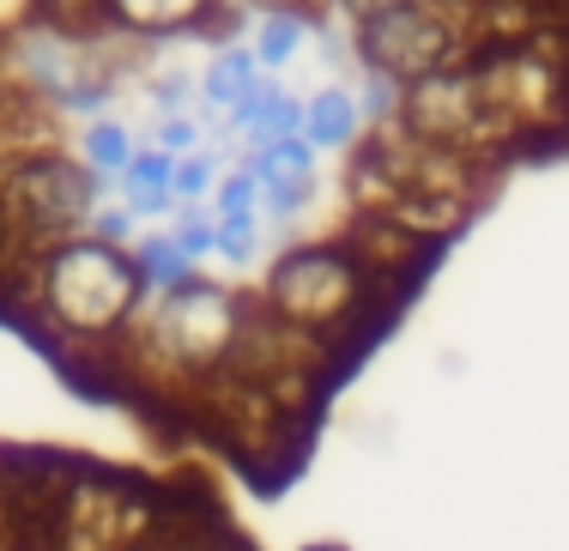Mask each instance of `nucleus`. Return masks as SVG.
<instances>
[{"mask_svg": "<svg viewBox=\"0 0 569 551\" xmlns=\"http://www.w3.org/2000/svg\"><path fill=\"white\" fill-rule=\"evenodd\" d=\"M207 212H212V219H230V212H261V182H254V170L242 164V158L230 170H219Z\"/></svg>", "mask_w": 569, "mask_h": 551, "instance_id": "17", "label": "nucleus"}, {"mask_svg": "<svg viewBox=\"0 0 569 551\" xmlns=\"http://www.w3.org/2000/svg\"><path fill=\"white\" fill-rule=\"evenodd\" d=\"M400 103H406V86L376 67H358V110H363V128H400Z\"/></svg>", "mask_w": 569, "mask_h": 551, "instance_id": "13", "label": "nucleus"}, {"mask_svg": "<svg viewBox=\"0 0 569 551\" xmlns=\"http://www.w3.org/2000/svg\"><path fill=\"white\" fill-rule=\"evenodd\" d=\"M164 231L176 237V249H182L188 261L200 267V261H207V254H212V231H219V219H212L207 207H176Z\"/></svg>", "mask_w": 569, "mask_h": 551, "instance_id": "18", "label": "nucleus"}, {"mask_svg": "<svg viewBox=\"0 0 569 551\" xmlns=\"http://www.w3.org/2000/svg\"><path fill=\"white\" fill-rule=\"evenodd\" d=\"M303 551H346V545H333V540H321V545H303Z\"/></svg>", "mask_w": 569, "mask_h": 551, "instance_id": "26", "label": "nucleus"}, {"mask_svg": "<svg viewBox=\"0 0 569 551\" xmlns=\"http://www.w3.org/2000/svg\"><path fill=\"white\" fill-rule=\"evenodd\" d=\"M351 56H358V67H376V73L412 86V79L449 73L472 56V24L449 0H406V7L370 12L351 24Z\"/></svg>", "mask_w": 569, "mask_h": 551, "instance_id": "4", "label": "nucleus"}, {"mask_svg": "<svg viewBox=\"0 0 569 551\" xmlns=\"http://www.w3.org/2000/svg\"><path fill=\"white\" fill-rule=\"evenodd\" d=\"M328 12H340L346 24H358V19H370V12H388V7H406V0H321Z\"/></svg>", "mask_w": 569, "mask_h": 551, "instance_id": "23", "label": "nucleus"}, {"mask_svg": "<svg viewBox=\"0 0 569 551\" xmlns=\"http://www.w3.org/2000/svg\"><path fill=\"white\" fill-rule=\"evenodd\" d=\"M133 128L128 122H116V116H98V122H86L79 128V140H73V158L91 170V177H103V182H116L121 170H128V158H133Z\"/></svg>", "mask_w": 569, "mask_h": 551, "instance_id": "11", "label": "nucleus"}, {"mask_svg": "<svg viewBox=\"0 0 569 551\" xmlns=\"http://www.w3.org/2000/svg\"><path fill=\"white\" fill-rule=\"evenodd\" d=\"M249 321H254V298H237L219 279L194 273L188 285L158 291L121 345L133 352L146 382L207 388L212 375H224L237 364L242 340H249Z\"/></svg>", "mask_w": 569, "mask_h": 551, "instance_id": "2", "label": "nucleus"}, {"mask_svg": "<svg viewBox=\"0 0 569 551\" xmlns=\"http://www.w3.org/2000/svg\"><path fill=\"white\" fill-rule=\"evenodd\" d=\"M146 98H152L158 116H188L200 103V73H188V67H158V73H146Z\"/></svg>", "mask_w": 569, "mask_h": 551, "instance_id": "15", "label": "nucleus"}, {"mask_svg": "<svg viewBox=\"0 0 569 551\" xmlns=\"http://www.w3.org/2000/svg\"><path fill=\"white\" fill-rule=\"evenodd\" d=\"M284 133H303V98H291V91L273 79V91H267L254 128L242 133V146H267V140H284Z\"/></svg>", "mask_w": 569, "mask_h": 551, "instance_id": "14", "label": "nucleus"}, {"mask_svg": "<svg viewBox=\"0 0 569 551\" xmlns=\"http://www.w3.org/2000/svg\"><path fill=\"white\" fill-rule=\"evenodd\" d=\"M340 243L358 254L363 267H370L376 279H382L388 291L395 285H412L418 273H425L430 261H437V243L430 237H418V231H400V224H388V219H351V231L340 237Z\"/></svg>", "mask_w": 569, "mask_h": 551, "instance_id": "7", "label": "nucleus"}, {"mask_svg": "<svg viewBox=\"0 0 569 551\" xmlns=\"http://www.w3.org/2000/svg\"><path fill=\"white\" fill-rule=\"evenodd\" d=\"M261 79V61H254L249 43H219L212 49V61L200 67V103L194 110H212V116H230L237 110V98Z\"/></svg>", "mask_w": 569, "mask_h": 551, "instance_id": "9", "label": "nucleus"}, {"mask_svg": "<svg viewBox=\"0 0 569 551\" xmlns=\"http://www.w3.org/2000/svg\"><path fill=\"white\" fill-rule=\"evenodd\" d=\"M12 298L37 315V328L56 345L91 352V345H121L133 321L152 303V285L140 279L133 249L98 243L91 231L67 237V243L43 249L24 261Z\"/></svg>", "mask_w": 569, "mask_h": 551, "instance_id": "1", "label": "nucleus"}, {"mask_svg": "<svg viewBox=\"0 0 569 551\" xmlns=\"http://www.w3.org/2000/svg\"><path fill=\"white\" fill-rule=\"evenodd\" d=\"M176 177V158L164 152V146H152V140H140L133 146V158H128V170H121V188H170Z\"/></svg>", "mask_w": 569, "mask_h": 551, "instance_id": "20", "label": "nucleus"}, {"mask_svg": "<svg viewBox=\"0 0 569 551\" xmlns=\"http://www.w3.org/2000/svg\"><path fill=\"white\" fill-rule=\"evenodd\" d=\"M152 146H164L170 158H188V152H207V128H200V116H158L152 128Z\"/></svg>", "mask_w": 569, "mask_h": 551, "instance_id": "21", "label": "nucleus"}, {"mask_svg": "<svg viewBox=\"0 0 569 551\" xmlns=\"http://www.w3.org/2000/svg\"><path fill=\"white\" fill-rule=\"evenodd\" d=\"M212 182H219V164H212V152H188V158H176V207H207L212 200Z\"/></svg>", "mask_w": 569, "mask_h": 551, "instance_id": "19", "label": "nucleus"}, {"mask_svg": "<svg viewBox=\"0 0 569 551\" xmlns=\"http://www.w3.org/2000/svg\"><path fill=\"white\" fill-rule=\"evenodd\" d=\"M303 140L316 146V158H346L351 146L363 140V110H358V91L340 86V79H328L321 91H309L303 98Z\"/></svg>", "mask_w": 569, "mask_h": 551, "instance_id": "8", "label": "nucleus"}, {"mask_svg": "<svg viewBox=\"0 0 569 551\" xmlns=\"http://www.w3.org/2000/svg\"><path fill=\"white\" fill-rule=\"evenodd\" d=\"M133 261H140V279L152 285V298H158V291H176V285H188V279H194V261L176 249V237L164 231V224H158V231H140V237H133Z\"/></svg>", "mask_w": 569, "mask_h": 551, "instance_id": "12", "label": "nucleus"}, {"mask_svg": "<svg viewBox=\"0 0 569 551\" xmlns=\"http://www.w3.org/2000/svg\"><path fill=\"white\" fill-rule=\"evenodd\" d=\"M86 231H91V237H98V243H116V249H133V212H128V207H121V200H116V207H110V200H103V207H98V212H91V224H86Z\"/></svg>", "mask_w": 569, "mask_h": 551, "instance_id": "22", "label": "nucleus"}, {"mask_svg": "<svg viewBox=\"0 0 569 551\" xmlns=\"http://www.w3.org/2000/svg\"><path fill=\"white\" fill-rule=\"evenodd\" d=\"M400 133H412V140H425V146H442V152H455V158H472V164L509 146V128L497 122V110L485 103V91H479V79H472L467 61L449 67V73H430V79H412V86H406Z\"/></svg>", "mask_w": 569, "mask_h": 551, "instance_id": "5", "label": "nucleus"}, {"mask_svg": "<svg viewBox=\"0 0 569 551\" xmlns=\"http://www.w3.org/2000/svg\"><path fill=\"white\" fill-rule=\"evenodd\" d=\"M230 7H249V12H316L321 0H230Z\"/></svg>", "mask_w": 569, "mask_h": 551, "instance_id": "24", "label": "nucleus"}, {"mask_svg": "<svg viewBox=\"0 0 569 551\" xmlns=\"http://www.w3.org/2000/svg\"><path fill=\"white\" fill-rule=\"evenodd\" d=\"M98 31L121 43H170V37H219L230 0H91Z\"/></svg>", "mask_w": 569, "mask_h": 551, "instance_id": "6", "label": "nucleus"}, {"mask_svg": "<svg viewBox=\"0 0 569 551\" xmlns=\"http://www.w3.org/2000/svg\"><path fill=\"white\" fill-rule=\"evenodd\" d=\"M309 31H316V12H254L249 49L261 61V73H284V67L303 56Z\"/></svg>", "mask_w": 569, "mask_h": 551, "instance_id": "10", "label": "nucleus"}, {"mask_svg": "<svg viewBox=\"0 0 569 551\" xmlns=\"http://www.w3.org/2000/svg\"><path fill=\"white\" fill-rule=\"evenodd\" d=\"M382 279L358 261L346 243L316 237V243L279 249V261L267 267L261 303L279 328L303 333L316 352H333L340 340H358L382 321Z\"/></svg>", "mask_w": 569, "mask_h": 551, "instance_id": "3", "label": "nucleus"}, {"mask_svg": "<svg viewBox=\"0 0 569 551\" xmlns=\"http://www.w3.org/2000/svg\"><path fill=\"white\" fill-rule=\"evenodd\" d=\"M449 7H460V12H479V7H491V0H449Z\"/></svg>", "mask_w": 569, "mask_h": 551, "instance_id": "25", "label": "nucleus"}, {"mask_svg": "<svg viewBox=\"0 0 569 551\" xmlns=\"http://www.w3.org/2000/svg\"><path fill=\"white\" fill-rule=\"evenodd\" d=\"M212 254H219L224 267H249L254 254H261V212H230V219H219Z\"/></svg>", "mask_w": 569, "mask_h": 551, "instance_id": "16", "label": "nucleus"}]
</instances>
